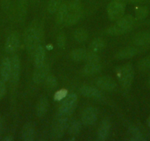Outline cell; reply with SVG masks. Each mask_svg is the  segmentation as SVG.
I'll return each instance as SVG.
<instances>
[{"instance_id": "6da1fadb", "label": "cell", "mask_w": 150, "mask_h": 141, "mask_svg": "<svg viewBox=\"0 0 150 141\" xmlns=\"http://www.w3.org/2000/svg\"><path fill=\"white\" fill-rule=\"evenodd\" d=\"M43 38V29L37 20L33 21L26 30L24 41L29 54L34 53L38 46L40 45Z\"/></svg>"}, {"instance_id": "7a4b0ae2", "label": "cell", "mask_w": 150, "mask_h": 141, "mask_svg": "<svg viewBox=\"0 0 150 141\" xmlns=\"http://www.w3.org/2000/svg\"><path fill=\"white\" fill-rule=\"evenodd\" d=\"M118 81L125 90H128L132 85L134 79V69L131 63H127L116 69Z\"/></svg>"}, {"instance_id": "3957f363", "label": "cell", "mask_w": 150, "mask_h": 141, "mask_svg": "<svg viewBox=\"0 0 150 141\" xmlns=\"http://www.w3.org/2000/svg\"><path fill=\"white\" fill-rule=\"evenodd\" d=\"M77 96L75 93L67 95L63 102L60 104L58 110V116L69 117L75 110L77 105Z\"/></svg>"}, {"instance_id": "277c9868", "label": "cell", "mask_w": 150, "mask_h": 141, "mask_svg": "<svg viewBox=\"0 0 150 141\" xmlns=\"http://www.w3.org/2000/svg\"><path fill=\"white\" fill-rule=\"evenodd\" d=\"M108 15L111 21H118L125 12V4L121 0H113L110 2L107 8Z\"/></svg>"}, {"instance_id": "5b68a950", "label": "cell", "mask_w": 150, "mask_h": 141, "mask_svg": "<svg viewBox=\"0 0 150 141\" xmlns=\"http://www.w3.org/2000/svg\"><path fill=\"white\" fill-rule=\"evenodd\" d=\"M69 121L67 117L57 116V119L53 124L51 130V137L54 140L60 139L66 129L69 128Z\"/></svg>"}, {"instance_id": "8992f818", "label": "cell", "mask_w": 150, "mask_h": 141, "mask_svg": "<svg viewBox=\"0 0 150 141\" xmlns=\"http://www.w3.org/2000/svg\"><path fill=\"white\" fill-rule=\"evenodd\" d=\"M20 44V37L18 32H13L7 38L5 44V49L7 53L13 54L17 51Z\"/></svg>"}, {"instance_id": "52a82bcc", "label": "cell", "mask_w": 150, "mask_h": 141, "mask_svg": "<svg viewBox=\"0 0 150 141\" xmlns=\"http://www.w3.org/2000/svg\"><path fill=\"white\" fill-rule=\"evenodd\" d=\"M11 60V84L13 85H16L18 83L20 78L21 74V63L20 59L18 55L13 56Z\"/></svg>"}, {"instance_id": "ba28073f", "label": "cell", "mask_w": 150, "mask_h": 141, "mask_svg": "<svg viewBox=\"0 0 150 141\" xmlns=\"http://www.w3.org/2000/svg\"><path fill=\"white\" fill-rule=\"evenodd\" d=\"M96 85L99 88L106 91H112L117 87L116 82L112 77L108 76L99 77L96 80Z\"/></svg>"}, {"instance_id": "9c48e42d", "label": "cell", "mask_w": 150, "mask_h": 141, "mask_svg": "<svg viewBox=\"0 0 150 141\" xmlns=\"http://www.w3.org/2000/svg\"><path fill=\"white\" fill-rule=\"evenodd\" d=\"M97 116L98 113L96 108L92 107H87L82 113V122L86 126H91L97 121Z\"/></svg>"}, {"instance_id": "30bf717a", "label": "cell", "mask_w": 150, "mask_h": 141, "mask_svg": "<svg viewBox=\"0 0 150 141\" xmlns=\"http://www.w3.org/2000/svg\"><path fill=\"white\" fill-rule=\"evenodd\" d=\"M50 67L48 64L44 63L43 66L36 68L33 74V80L35 84H41L45 81L46 78L49 74Z\"/></svg>"}, {"instance_id": "8fae6325", "label": "cell", "mask_w": 150, "mask_h": 141, "mask_svg": "<svg viewBox=\"0 0 150 141\" xmlns=\"http://www.w3.org/2000/svg\"><path fill=\"white\" fill-rule=\"evenodd\" d=\"M11 75V60L4 57L0 63V77L4 82L10 81Z\"/></svg>"}, {"instance_id": "7c38bea8", "label": "cell", "mask_w": 150, "mask_h": 141, "mask_svg": "<svg viewBox=\"0 0 150 141\" xmlns=\"http://www.w3.org/2000/svg\"><path fill=\"white\" fill-rule=\"evenodd\" d=\"M80 92L83 96L91 99H99L102 97V93L94 87L90 85H83L80 88Z\"/></svg>"}, {"instance_id": "4fadbf2b", "label": "cell", "mask_w": 150, "mask_h": 141, "mask_svg": "<svg viewBox=\"0 0 150 141\" xmlns=\"http://www.w3.org/2000/svg\"><path fill=\"white\" fill-rule=\"evenodd\" d=\"M132 43L138 47H144L150 44V32H141L132 38Z\"/></svg>"}, {"instance_id": "5bb4252c", "label": "cell", "mask_w": 150, "mask_h": 141, "mask_svg": "<svg viewBox=\"0 0 150 141\" xmlns=\"http://www.w3.org/2000/svg\"><path fill=\"white\" fill-rule=\"evenodd\" d=\"M139 49L137 47H126L123 49L120 50L119 52L116 53V58L117 60H125V59H129L134 57L139 53Z\"/></svg>"}, {"instance_id": "9a60e30c", "label": "cell", "mask_w": 150, "mask_h": 141, "mask_svg": "<svg viewBox=\"0 0 150 141\" xmlns=\"http://www.w3.org/2000/svg\"><path fill=\"white\" fill-rule=\"evenodd\" d=\"M110 130V123L108 119H105L100 123L97 132V140L104 141L108 138Z\"/></svg>"}, {"instance_id": "2e32d148", "label": "cell", "mask_w": 150, "mask_h": 141, "mask_svg": "<svg viewBox=\"0 0 150 141\" xmlns=\"http://www.w3.org/2000/svg\"><path fill=\"white\" fill-rule=\"evenodd\" d=\"M36 132L34 126L28 123L24 126L21 130V137L25 141H33L35 137Z\"/></svg>"}, {"instance_id": "e0dca14e", "label": "cell", "mask_w": 150, "mask_h": 141, "mask_svg": "<svg viewBox=\"0 0 150 141\" xmlns=\"http://www.w3.org/2000/svg\"><path fill=\"white\" fill-rule=\"evenodd\" d=\"M33 55H34V63L35 68L40 67L45 63V49L41 45L38 46L33 53Z\"/></svg>"}, {"instance_id": "ac0fdd59", "label": "cell", "mask_w": 150, "mask_h": 141, "mask_svg": "<svg viewBox=\"0 0 150 141\" xmlns=\"http://www.w3.org/2000/svg\"><path fill=\"white\" fill-rule=\"evenodd\" d=\"M50 106L49 100L47 97H42L39 99L36 105V115L38 117H43L47 113Z\"/></svg>"}, {"instance_id": "d6986e66", "label": "cell", "mask_w": 150, "mask_h": 141, "mask_svg": "<svg viewBox=\"0 0 150 141\" xmlns=\"http://www.w3.org/2000/svg\"><path fill=\"white\" fill-rule=\"evenodd\" d=\"M102 69V65L99 62L98 63H87L84 66L83 72L85 75L91 76L97 74Z\"/></svg>"}, {"instance_id": "ffe728a7", "label": "cell", "mask_w": 150, "mask_h": 141, "mask_svg": "<svg viewBox=\"0 0 150 141\" xmlns=\"http://www.w3.org/2000/svg\"><path fill=\"white\" fill-rule=\"evenodd\" d=\"M134 24H135V18H134L133 16H132L131 15L122 16V18H119L117 21L118 26L125 29V30H128L129 32L130 31V30H132Z\"/></svg>"}, {"instance_id": "44dd1931", "label": "cell", "mask_w": 150, "mask_h": 141, "mask_svg": "<svg viewBox=\"0 0 150 141\" xmlns=\"http://www.w3.org/2000/svg\"><path fill=\"white\" fill-rule=\"evenodd\" d=\"M88 51L84 49H77L71 52L70 57L73 61L80 62L85 60Z\"/></svg>"}, {"instance_id": "7402d4cb", "label": "cell", "mask_w": 150, "mask_h": 141, "mask_svg": "<svg viewBox=\"0 0 150 141\" xmlns=\"http://www.w3.org/2000/svg\"><path fill=\"white\" fill-rule=\"evenodd\" d=\"M105 41L102 38H96L93 40L89 45V49L91 51L95 53H98L103 50L105 48Z\"/></svg>"}, {"instance_id": "603a6c76", "label": "cell", "mask_w": 150, "mask_h": 141, "mask_svg": "<svg viewBox=\"0 0 150 141\" xmlns=\"http://www.w3.org/2000/svg\"><path fill=\"white\" fill-rule=\"evenodd\" d=\"M68 15V6L66 4L60 5L59 9L57 10V13L56 16V23L58 25H60L64 22L66 16Z\"/></svg>"}, {"instance_id": "cb8c5ba5", "label": "cell", "mask_w": 150, "mask_h": 141, "mask_svg": "<svg viewBox=\"0 0 150 141\" xmlns=\"http://www.w3.org/2000/svg\"><path fill=\"white\" fill-rule=\"evenodd\" d=\"M80 13L77 12H73L71 13H68L67 16H66V19H65L64 23L65 25L67 27H70V26H73L74 24H77L80 20Z\"/></svg>"}, {"instance_id": "d4e9b609", "label": "cell", "mask_w": 150, "mask_h": 141, "mask_svg": "<svg viewBox=\"0 0 150 141\" xmlns=\"http://www.w3.org/2000/svg\"><path fill=\"white\" fill-rule=\"evenodd\" d=\"M74 39L79 43H83L88 38V33L84 29H77L74 32Z\"/></svg>"}, {"instance_id": "484cf974", "label": "cell", "mask_w": 150, "mask_h": 141, "mask_svg": "<svg viewBox=\"0 0 150 141\" xmlns=\"http://www.w3.org/2000/svg\"><path fill=\"white\" fill-rule=\"evenodd\" d=\"M18 10L19 18L21 21H24L25 20L26 15L27 11V0H18Z\"/></svg>"}, {"instance_id": "4316f807", "label": "cell", "mask_w": 150, "mask_h": 141, "mask_svg": "<svg viewBox=\"0 0 150 141\" xmlns=\"http://www.w3.org/2000/svg\"><path fill=\"white\" fill-rule=\"evenodd\" d=\"M82 124L81 122L79 121H74L72 123H71L70 125H69V133L71 136H75L78 135L81 130Z\"/></svg>"}, {"instance_id": "83f0119b", "label": "cell", "mask_w": 150, "mask_h": 141, "mask_svg": "<svg viewBox=\"0 0 150 141\" xmlns=\"http://www.w3.org/2000/svg\"><path fill=\"white\" fill-rule=\"evenodd\" d=\"M129 134L130 136L131 140H135V141H140V140H144V138L143 137V135L141 132H140L139 129L138 128L135 127V126H132L129 129Z\"/></svg>"}, {"instance_id": "f1b7e54d", "label": "cell", "mask_w": 150, "mask_h": 141, "mask_svg": "<svg viewBox=\"0 0 150 141\" xmlns=\"http://www.w3.org/2000/svg\"><path fill=\"white\" fill-rule=\"evenodd\" d=\"M128 32H129L128 30L119 27L117 24L112 26V27H109V28L107 29L106 30V32L108 33V34L111 35H119L125 34V33Z\"/></svg>"}, {"instance_id": "f546056e", "label": "cell", "mask_w": 150, "mask_h": 141, "mask_svg": "<svg viewBox=\"0 0 150 141\" xmlns=\"http://www.w3.org/2000/svg\"><path fill=\"white\" fill-rule=\"evenodd\" d=\"M45 84L47 89L53 90L57 87V80L56 77L52 74H48L45 80Z\"/></svg>"}, {"instance_id": "4dcf8cb0", "label": "cell", "mask_w": 150, "mask_h": 141, "mask_svg": "<svg viewBox=\"0 0 150 141\" xmlns=\"http://www.w3.org/2000/svg\"><path fill=\"white\" fill-rule=\"evenodd\" d=\"M138 68L142 71L149 70L150 69V55L146 56L141 59L138 63Z\"/></svg>"}, {"instance_id": "1f68e13d", "label": "cell", "mask_w": 150, "mask_h": 141, "mask_svg": "<svg viewBox=\"0 0 150 141\" xmlns=\"http://www.w3.org/2000/svg\"><path fill=\"white\" fill-rule=\"evenodd\" d=\"M62 0H50L48 5V11L50 14L57 12L61 4Z\"/></svg>"}, {"instance_id": "d6a6232c", "label": "cell", "mask_w": 150, "mask_h": 141, "mask_svg": "<svg viewBox=\"0 0 150 141\" xmlns=\"http://www.w3.org/2000/svg\"><path fill=\"white\" fill-rule=\"evenodd\" d=\"M148 15V9L146 7H140L135 11V18L138 20L144 19Z\"/></svg>"}, {"instance_id": "836d02e7", "label": "cell", "mask_w": 150, "mask_h": 141, "mask_svg": "<svg viewBox=\"0 0 150 141\" xmlns=\"http://www.w3.org/2000/svg\"><path fill=\"white\" fill-rule=\"evenodd\" d=\"M85 61L87 63H98L100 62V57L95 52H88Z\"/></svg>"}, {"instance_id": "e575fe53", "label": "cell", "mask_w": 150, "mask_h": 141, "mask_svg": "<svg viewBox=\"0 0 150 141\" xmlns=\"http://www.w3.org/2000/svg\"><path fill=\"white\" fill-rule=\"evenodd\" d=\"M68 95V90L66 89L63 88L57 90L54 95V101H61L64 99Z\"/></svg>"}, {"instance_id": "d590c367", "label": "cell", "mask_w": 150, "mask_h": 141, "mask_svg": "<svg viewBox=\"0 0 150 141\" xmlns=\"http://www.w3.org/2000/svg\"><path fill=\"white\" fill-rule=\"evenodd\" d=\"M66 44V37L64 32H60L57 38V44L60 49H64Z\"/></svg>"}, {"instance_id": "8d00e7d4", "label": "cell", "mask_w": 150, "mask_h": 141, "mask_svg": "<svg viewBox=\"0 0 150 141\" xmlns=\"http://www.w3.org/2000/svg\"><path fill=\"white\" fill-rule=\"evenodd\" d=\"M69 9L72 11V12H77L80 13V10H81V5L80 2H74L69 5Z\"/></svg>"}, {"instance_id": "74e56055", "label": "cell", "mask_w": 150, "mask_h": 141, "mask_svg": "<svg viewBox=\"0 0 150 141\" xmlns=\"http://www.w3.org/2000/svg\"><path fill=\"white\" fill-rule=\"evenodd\" d=\"M5 93H6V85L5 84V82L1 79L0 80V99H2L5 96Z\"/></svg>"}, {"instance_id": "f35d334b", "label": "cell", "mask_w": 150, "mask_h": 141, "mask_svg": "<svg viewBox=\"0 0 150 141\" xmlns=\"http://www.w3.org/2000/svg\"><path fill=\"white\" fill-rule=\"evenodd\" d=\"M2 7L5 8H9V0H2Z\"/></svg>"}, {"instance_id": "ab89813d", "label": "cell", "mask_w": 150, "mask_h": 141, "mask_svg": "<svg viewBox=\"0 0 150 141\" xmlns=\"http://www.w3.org/2000/svg\"><path fill=\"white\" fill-rule=\"evenodd\" d=\"M3 126H4V121L3 118L1 116H0V135L2 132V129H3Z\"/></svg>"}, {"instance_id": "60d3db41", "label": "cell", "mask_w": 150, "mask_h": 141, "mask_svg": "<svg viewBox=\"0 0 150 141\" xmlns=\"http://www.w3.org/2000/svg\"><path fill=\"white\" fill-rule=\"evenodd\" d=\"M13 140V137L11 135H7V136H5V137L2 139V140H4V141H12Z\"/></svg>"}, {"instance_id": "b9f144b4", "label": "cell", "mask_w": 150, "mask_h": 141, "mask_svg": "<svg viewBox=\"0 0 150 141\" xmlns=\"http://www.w3.org/2000/svg\"><path fill=\"white\" fill-rule=\"evenodd\" d=\"M127 1L130 2H133V3H138V2H143L144 0H127Z\"/></svg>"}, {"instance_id": "7bdbcfd3", "label": "cell", "mask_w": 150, "mask_h": 141, "mask_svg": "<svg viewBox=\"0 0 150 141\" xmlns=\"http://www.w3.org/2000/svg\"><path fill=\"white\" fill-rule=\"evenodd\" d=\"M148 125H149V126L150 127V116H149V120H148Z\"/></svg>"}, {"instance_id": "ee69618b", "label": "cell", "mask_w": 150, "mask_h": 141, "mask_svg": "<svg viewBox=\"0 0 150 141\" xmlns=\"http://www.w3.org/2000/svg\"><path fill=\"white\" fill-rule=\"evenodd\" d=\"M148 85H149V87H150V79L149 80V81H148Z\"/></svg>"}]
</instances>
